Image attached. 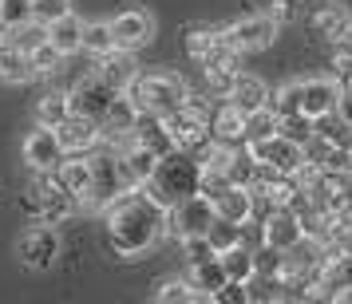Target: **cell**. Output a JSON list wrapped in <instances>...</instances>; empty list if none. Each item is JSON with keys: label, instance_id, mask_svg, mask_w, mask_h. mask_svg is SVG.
Instances as JSON below:
<instances>
[{"label": "cell", "instance_id": "7", "mask_svg": "<svg viewBox=\"0 0 352 304\" xmlns=\"http://www.w3.org/2000/svg\"><path fill=\"white\" fill-rule=\"evenodd\" d=\"M214 218H218L214 198H206V194L198 190V194H190V198H182V202L170 209V233H175L178 241L190 237V233H206L210 225H214Z\"/></svg>", "mask_w": 352, "mask_h": 304}, {"label": "cell", "instance_id": "17", "mask_svg": "<svg viewBox=\"0 0 352 304\" xmlns=\"http://www.w3.org/2000/svg\"><path fill=\"white\" fill-rule=\"evenodd\" d=\"M96 75H99L103 83H111L115 91H127V87H131V80L139 75V64H135V51L111 48L107 56H99Z\"/></svg>", "mask_w": 352, "mask_h": 304}, {"label": "cell", "instance_id": "29", "mask_svg": "<svg viewBox=\"0 0 352 304\" xmlns=\"http://www.w3.org/2000/svg\"><path fill=\"white\" fill-rule=\"evenodd\" d=\"M281 130V115L273 107H257V111L245 115V143H257V139H270Z\"/></svg>", "mask_w": 352, "mask_h": 304}, {"label": "cell", "instance_id": "9", "mask_svg": "<svg viewBox=\"0 0 352 304\" xmlns=\"http://www.w3.org/2000/svg\"><path fill=\"white\" fill-rule=\"evenodd\" d=\"M115 95H119V91H115L111 83L99 80L96 71H91V75H83V80L76 83L72 91H67V99H72V115L96 119V123L103 119V115H107V107L115 103Z\"/></svg>", "mask_w": 352, "mask_h": 304}, {"label": "cell", "instance_id": "23", "mask_svg": "<svg viewBox=\"0 0 352 304\" xmlns=\"http://www.w3.org/2000/svg\"><path fill=\"white\" fill-rule=\"evenodd\" d=\"M83 32H87V24H83L76 12H67V16H60L56 24H48V40L64 51V56L83 51Z\"/></svg>", "mask_w": 352, "mask_h": 304}, {"label": "cell", "instance_id": "40", "mask_svg": "<svg viewBox=\"0 0 352 304\" xmlns=\"http://www.w3.org/2000/svg\"><path fill=\"white\" fill-rule=\"evenodd\" d=\"M182 253H186V265H202V261H210V257H218L206 233H190V237H182Z\"/></svg>", "mask_w": 352, "mask_h": 304}, {"label": "cell", "instance_id": "4", "mask_svg": "<svg viewBox=\"0 0 352 304\" xmlns=\"http://www.w3.org/2000/svg\"><path fill=\"white\" fill-rule=\"evenodd\" d=\"M127 95L135 99L139 111H146V115H170L186 103L190 87H186V80H182L178 71H139V75L131 80Z\"/></svg>", "mask_w": 352, "mask_h": 304}, {"label": "cell", "instance_id": "41", "mask_svg": "<svg viewBox=\"0 0 352 304\" xmlns=\"http://www.w3.org/2000/svg\"><path fill=\"white\" fill-rule=\"evenodd\" d=\"M67 12H72V0H32V20L40 24H56Z\"/></svg>", "mask_w": 352, "mask_h": 304}, {"label": "cell", "instance_id": "34", "mask_svg": "<svg viewBox=\"0 0 352 304\" xmlns=\"http://www.w3.org/2000/svg\"><path fill=\"white\" fill-rule=\"evenodd\" d=\"M281 135L305 146L309 139H313V135H317V119H309L305 111H297V115H281Z\"/></svg>", "mask_w": 352, "mask_h": 304}, {"label": "cell", "instance_id": "20", "mask_svg": "<svg viewBox=\"0 0 352 304\" xmlns=\"http://www.w3.org/2000/svg\"><path fill=\"white\" fill-rule=\"evenodd\" d=\"M131 139L135 143H143V146H151L155 154H170V150H178L175 146V139H170V130H166V123H162V115H139V123H135V130H131Z\"/></svg>", "mask_w": 352, "mask_h": 304}, {"label": "cell", "instance_id": "39", "mask_svg": "<svg viewBox=\"0 0 352 304\" xmlns=\"http://www.w3.org/2000/svg\"><path fill=\"white\" fill-rule=\"evenodd\" d=\"M257 174H261V166H257V162L250 159V150L241 146L238 154H234V162H230V178H234V186H254Z\"/></svg>", "mask_w": 352, "mask_h": 304}, {"label": "cell", "instance_id": "22", "mask_svg": "<svg viewBox=\"0 0 352 304\" xmlns=\"http://www.w3.org/2000/svg\"><path fill=\"white\" fill-rule=\"evenodd\" d=\"M0 80L4 83H28L36 80V67H32V56L24 48H16L12 40L0 44Z\"/></svg>", "mask_w": 352, "mask_h": 304}, {"label": "cell", "instance_id": "36", "mask_svg": "<svg viewBox=\"0 0 352 304\" xmlns=\"http://www.w3.org/2000/svg\"><path fill=\"white\" fill-rule=\"evenodd\" d=\"M28 56H32L36 75H56V71H60V64H64V51L56 48L52 40H44V44H40V48H32Z\"/></svg>", "mask_w": 352, "mask_h": 304}, {"label": "cell", "instance_id": "28", "mask_svg": "<svg viewBox=\"0 0 352 304\" xmlns=\"http://www.w3.org/2000/svg\"><path fill=\"white\" fill-rule=\"evenodd\" d=\"M67 115H72L67 91H48V95L36 103V123H40V127H60Z\"/></svg>", "mask_w": 352, "mask_h": 304}, {"label": "cell", "instance_id": "38", "mask_svg": "<svg viewBox=\"0 0 352 304\" xmlns=\"http://www.w3.org/2000/svg\"><path fill=\"white\" fill-rule=\"evenodd\" d=\"M270 107L277 115H297L301 111V83H281L277 91H270Z\"/></svg>", "mask_w": 352, "mask_h": 304}, {"label": "cell", "instance_id": "37", "mask_svg": "<svg viewBox=\"0 0 352 304\" xmlns=\"http://www.w3.org/2000/svg\"><path fill=\"white\" fill-rule=\"evenodd\" d=\"M8 40H12L16 48L32 51V48H40V44L48 40V24H40V20H28V24H20V28H12V32H8Z\"/></svg>", "mask_w": 352, "mask_h": 304}, {"label": "cell", "instance_id": "12", "mask_svg": "<svg viewBox=\"0 0 352 304\" xmlns=\"http://www.w3.org/2000/svg\"><path fill=\"white\" fill-rule=\"evenodd\" d=\"M67 159L64 143H60V135L56 127H36L28 139H24V162L32 166L36 174L40 170H60V162Z\"/></svg>", "mask_w": 352, "mask_h": 304}, {"label": "cell", "instance_id": "11", "mask_svg": "<svg viewBox=\"0 0 352 304\" xmlns=\"http://www.w3.org/2000/svg\"><path fill=\"white\" fill-rule=\"evenodd\" d=\"M257 225H261V241L273 245V249H285V253L305 237V225H301V218H297V209H293V206L270 209Z\"/></svg>", "mask_w": 352, "mask_h": 304}, {"label": "cell", "instance_id": "15", "mask_svg": "<svg viewBox=\"0 0 352 304\" xmlns=\"http://www.w3.org/2000/svg\"><path fill=\"white\" fill-rule=\"evenodd\" d=\"M139 103L127 95V91H119L115 95V103L107 107V115L99 119V130H103V143H119L123 135H131L135 130V123H139Z\"/></svg>", "mask_w": 352, "mask_h": 304}, {"label": "cell", "instance_id": "27", "mask_svg": "<svg viewBox=\"0 0 352 304\" xmlns=\"http://www.w3.org/2000/svg\"><path fill=\"white\" fill-rule=\"evenodd\" d=\"M119 154H123V162H127L131 178H135V182H139V186H143L146 178L155 174V166H159V154H155V150H151V146L135 143V139H131V146H127V150H119Z\"/></svg>", "mask_w": 352, "mask_h": 304}, {"label": "cell", "instance_id": "31", "mask_svg": "<svg viewBox=\"0 0 352 304\" xmlns=\"http://www.w3.org/2000/svg\"><path fill=\"white\" fill-rule=\"evenodd\" d=\"M155 296L162 304H190V301H198V288L190 285V277H170V281H162L155 288Z\"/></svg>", "mask_w": 352, "mask_h": 304}, {"label": "cell", "instance_id": "1", "mask_svg": "<svg viewBox=\"0 0 352 304\" xmlns=\"http://www.w3.org/2000/svg\"><path fill=\"white\" fill-rule=\"evenodd\" d=\"M103 213H107V245L123 261L143 257L155 241H162L170 233V209H162L143 190H127L123 198H115Z\"/></svg>", "mask_w": 352, "mask_h": 304}, {"label": "cell", "instance_id": "13", "mask_svg": "<svg viewBox=\"0 0 352 304\" xmlns=\"http://www.w3.org/2000/svg\"><path fill=\"white\" fill-rule=\"evenodd\" d=\"M111 32H115V48L123 51H139L143 44H151L155 36V16L146 8H127L111 20Z\"/></svg>", "mask_w": 352, "mask_h": 304}, {"label": "cell", "instance_id": "5", "mask_svg": "<svg viewBox=\"0 0 352 304\" xmlns=\"http://www.w3.org/2000/svg\"><path fill=\"white\" fill-rule=\"evenodd\" d=\"M245 150H250V159L261 166V170H273V174H297V166L305 162V146L293 143V139H285L281 130L277 135H270V139H257V143H245Z\"/></svg>", "mask_w": 352, "mask_h": 304}, {"label": "cell", "instance_id": "24", "mask_svg": "<svg viewBox=\"0 0 352 304\" xmlns=\"http://www.w3.org/2000/svg\"><path fill=\"white\" fill-rule=\"evenodd\" d=\"M230 103L245 115L257 111V107H270V87L257 80V75H245V71H241L238 83H234V91H230Z\"/></svg>", "mask_w": 352, "mask_h": 304}, {"label": "cell", "instance_id": "14", "mask_svg": "<svg viewBox=\"0 0 352 304\" xmlns=\"http://www.w3.org/2000/svg\"><path fill=\"white\" fill-rule=\"evenodd\" d=\"M60 143H64L67 154H91L96 146H103V130H99L96 119H83V115H67L64 123L56 127Z\"/></svg>", "mask_w": 352, "mask_h": 304}, {"label": "cell", "instance_id": "33", "mask_svg": "<svg viewBox=\"0 0 352 304\" xmlns=\"http://www.w3.org/2000/svg\"><path fill=\"white\" fill-rule=\"evenodd\" d=\"M115 48V32H111V20H99V24H87V32H83V51H91V56H107Z\"/></svg>", "mask_w": 352, "mask_h": 304}, {"label": "cell", "instance_id": "44", "mask_svg": "<svg viewBox=\"0 0 352 304\" xmlns=\"http://www.w3.org/2000/svg\"><path fill=\"white\" fill-rule=\"evenodd\" d=\"M4 40H8V32H4V28H0V44H4Z\"/></svg>", "mask_w": 352, "mask_h": 304}, {"label": "cell", "instance_id": "3", "mask_svg": "<svg viewBox=\"0 0 352 304\" xmlns=\"http://www.w3.org/2000/svg\"><path fill=\"white\" fill-rule=\"evenodd\" d=\"M87 159H91V186H87V194H83V206L107 209L115 198H123L127 190H139V182L131 178L127 162H123V154L115 150V143L96 146Z\"/></svg>", "mask_w": 352, "mask_h": 304}, {"label": "cell", "instance_id": "16", "mask_svg": "<svg viewBox=\"0 0 352 304\" xmlns=\"http://www.w3.org/2000/svg\"><path fill=\"white\" fill-rule=\"evenodd\" d=\"M340 103V80H301V111L309 119H324Z\"/></svg>", "mask_w": 352, "mask_h": 304}, {"label": "cell", "instance_id": "6", "mask_svg": "<svg viewBox=\"0 0 352 304\" xmlns=\"http://www.w3.org/2000/svg\"><path fill=\"white\" fill-rule=\"evenodd\" d=\"M16 257L24 269H52L56 257H60V233H56V225H48V222L28 225L16 241Z\"/></svg>", "mask_w": 352, "mask_h": 304}, {"label": "cell", "instance_id": "35", "mask_svg": "<svg viewBox=\"0 0 352 304\" xmlns=\"http://www.w3.org/2000/svg\"><path fill=\"white\" fill-rule=\"evenodd\" d=\"M32 20V0H0V28L12 32Z\"/></svg>", "mask_w": 352, "mask_h": 304}, {"label": "cell", "instance_id": "30", "mask_svg": "<svg viewBox=\"0 0 352 304\" xmlns=\"http://www.w3.org/2000/svg\"><path fill=\"white\" fill-rule=\"evenodd\" d=\"M206 237L214 245V253H226V249H234V245L245 241V225L230 222V218H214V225L206 229Z\"/></svg>", "mask_w": 352, "mask_h": 304}, {"label": "cell", "instance_id": "32", "mask_svg": "<svg viewBox=\"0 0 352 304\" xmlns=\"http://www.w3.org/2000/svg\"><path fill=\"white\" fill-rule=\"evenodd\" d=\"M238 64H214L206 67V87H210V95H218V99H230V91H234V83H238Z\"/></svg>", "mask_w": 352, "mask_h": 304}, {"label": "cell", "instance_id": "21", "mask_svg": "<svg viewBox=\"0 0 352 304\" xmlns=\"http://www.w3.org/2000/svg\"><path fill=\"white\" fill-rule=\"evenodd\" d=\"M214 206H218V218H230V222H238V225L254 222V190L250 186H230L226 194L214 198Z\"/></svg>", "mask_w": 352, "mask_h": 304}, {"label": "cell", "instance_id": "18", "mask_svg": "<svg viewBox=\"0 0 352 304\" xmlns=\"http://www.w3.org/2000/svg\"><path fill=\"white\" fill-rule=\"evenodd\" d=\"M210 135H214L218 143L245 146V111H238V107L226 99V107H214V115H210Z\"/></svg>", "mask_w": 352, "mask_h": 304}, {"label": "cell", "instance_id": "19", "mask_svg": "<svg viewBox=\"0 0 352 304\" xmlns=\"http://www.w3.org/2000/svg\"><path fill=\"white\" fill-rule=\"evenodd\" d=\"M190 285L198 288V301H218V292L230 285V272H226L222 257H210L202 265H190Z\"/></svg>", "mask_w": 352, "mask_h": 304}, {"label": "cell", "instance_id": "25", "mask_svg": "<svg viewBox=\"0 0 352 304\" xmlns=\"http://www.w3.org/2000/svg\"><path fill=\"white\" fill-rule=\"evenodd\" d=\"M352 24V8L349 4H324L320 12H313V32L320 36V40H336V36H344Z\"/></svg>", "mask_w": 352, "mask_h": 304}, {"label": "cell", "instance_id": "10", "mask_svg": "<svg viewBox=\"0 0 352 304\" xmlns=\"http://www.w3.org/2000/svg\"><path fill=\"white\" fill-rule=\"evenodd\" d=\"M186 51H190L202 67L238 64V51H234V44L226 40L222 28H190V32H186Z\"/></svg>", "mask_w": 352, "mask_h": 304}, {"label": "cell", "instance_id": "8", "mask_svg": "<svg viewBox=\"0 0 352 304\" xmlns=\"http://www.w3.org/2000/svg\"><path fill=\"white\" fill-rule=\"evenodd\" d=\"M226 40L234 44V51L238 56H250V51H265L277 40V20H270L265 12L261 16H241L234 20L230 28H222Z\"/></svg>", "mask_w": 352, "mask_h": 304}, {"label": "cell", "instance_id": "26", "mask_svg": "<svg viewBox=\"0 0 352 304\" xmlns=\"http://www.w3.org/2000/svg\"><path fill=\"white\" fill-rule=\"evenodd\" d=\"M222 257V265H226V272H230V281H254V272H257V265H254V245H234V249H226V253H218Z\"/></svg>", "mask_w": 352, "mask_h": 304}, {"label": "cell", "instance_id": "43", "mask_svg": "<svg viewBox=\"0 0 352 304\" xmlns=\"http://www.w3.org/2000/svg\"><path fill=\"white\" fill-rule=\"evenodd\" d=\"M234 186V178L226 174V170H202V186L198 190L206 194V198H218V194H226Z\"/></svg>", "mask_w": 352, "mask_h": 304}, {"label": "cell", "instance_id": "2", "mask_svg": "<svg viewBox=\"0 0 352 304\" xmlns=\"http://www.w3.org/2000/svg\"><path fill=\"white\" fill-rule=\"evenodd\" d=\"M202 186V162L194 150H170V154H162L159 166H155V174L146 178L139 190L146 198H155L162 209H175L182 198H190L198 194Z\"/></svg>", "mask_w": 352, "mask_h": 304}, {"label": "cell", "instance_id": "42", "mask_svg": "<svg viewBox=\"0 0 352 304\" xmlns=\"http://www.w3.org/2000/svg\"><path fill=\"white\" fill-rule=\"evenodd\" d=\"M265 16L277 20V28L281 24H293V20L301 16V0H270L265 4Z\"/></svg>", "mask_w": 352, "mask_h": 304}]
</instances>
